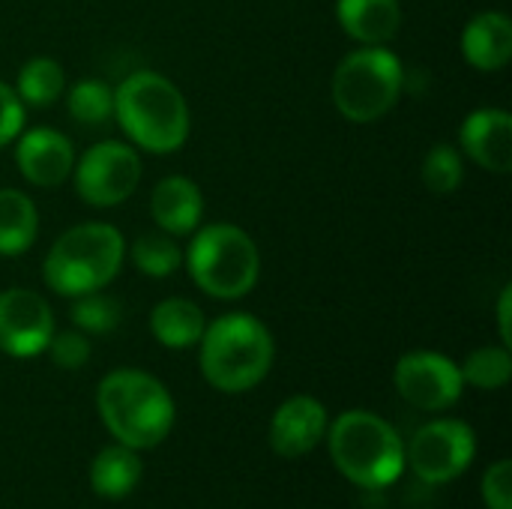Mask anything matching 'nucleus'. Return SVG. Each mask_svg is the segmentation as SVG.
<instances>
[{"label": "nucleus", "instance_id": "nucleus-1", "mask_svg": "<svg viewBox=\"0 0 512 509\" xmlns=\"http://www.w3.org/2000/svg\"><path fill=\"white\" fill-rule=\"evenodd\" d=\"M114 120L135 150L177 153L192 132V114L180 87L153 69H138L114 87Z\"/></svg>", "mask_w": 512, "mask_h": 509}, {"label": "nucleus", "instance_id": "nucleus-2", "mask_svg": "<svg viewBox=\"0 0 512 509\" xmlns=\"http://www.w3.org/2000/svg\"><path fill=\"white\" fill-rule=\"evenodd\" d=\"M96 411L117 444L132 450L159 447L174 426L168 387L141 369H114L96 387Z\"/></svg>", "mask_w": 512, "mask_h": 509}, {"label": "nucleus", "instance_id": "nucleus-3", "mask_svg": "<svg viewBox=\"0 0 512 509\" xmlns=\"http://www.w3.org/2000/svg\"><path fill=\"white\" fill-rule=\"evenodd\" d=\"M201 375L219 393H246L273 369L276 342L264 321L249 312L219 315L201 336Z\"/></svg>", "mask_w": 512, "mask_h": 509}, {"label": "nucleus", "instance_id": "nucleus-4", "mask_svg": "<svg viewBox=\"0 0 512 509\" xmlns=\"http://www.w3.org/2000/svg\"><path fill=\"white\" fill-rule=\"evenodd\" d=\"M126 261V240L108 222H84L63 231L42 261L45 285L60 297L108 288Z\"/></svg>", "mask_w": 512, "mask_h": 509}, {"label": "nucleus", "instance_id": "nucleus-5", "mask_svg": "<svg viewBox=\"0 0 512 509\" xmlns=\"http://www.w3.org/2000/svg\"><path fill=\"white\" fill-rule=\"evenodd\" d=\"M330 456L354 486L378 492L405 471V444L399 432L372 411H345L327 426Z\"/></svg>", "mask_w": 512, "mask_h": 509}, {"label": "nucleus", "instance_id": "nucleus-6", "mask_svg": "<svg viewBox=\"0 0 512 509\" xmlns=\"http://www.w3.org/2000/svg\"><path fill=\"white\" fill-rule=\"evenodd\" d=\"M183 261L192 282L213 300H240L261 279L258 243L231 222L198 225Z\"/></svg>", "mask_w": 512, "mask_h": 509}, {"label": "nucleus", "instance_id": "nucleus-7", "mask_svg": "<svg viewBox=\"0 0 512 509\" xmlns=\"http://www.w3.org/2000/svg\"><path fill=\"white\" fill-rule=\"evenodd\" d=\"M405 81V66L387 45H360L333 72V105L348 123H375L399 105Z\"/></svg>", "mask_w": 512, "mask_h": 509}, {"label": "nucleus", "instance_id": "nucleus-8", "mask_svg": "<svg viewBox=\"0 0 512 509\" xmlns=\"http://www.w3.org/2000/svg\"><path fill=\"white\" fill-rule=\"evenodd\" d=\"M75 192L84 204L108 210L129 201L141 183V156L126 141H99L75 159Z\"/></svg>", "mask_w": 512, "mask_h": 509}, {"label": "nucleus", "instance_id": "nucleus-9", "mask_svg": "<svg viewBox=\"0 0 512 509\" xmlns=\"http://www.w3.org/2000/svg\"><path fill=\"white\" fill-rule=\"evenodd\" d=\"M477 456V435L462 420H432L420 426L405 447V465L417 480L429 486H444L462 477Z\"/></svg>", "mask_w": 512, "mask_h": 509}, {"label": "nucleus", "instance_id": "nucleus-10", "mask_svg": "<svg viewBox=\"0 0 512 509\" xmlns=\"http://www.w3.org/2000/svg\"><path fill=\"white\" fill-rule=\"evenodd\" d=\"M393 384L399 396L420 408V411H444L453 408L465 390L462 369L456 360L438 354V351H411L396 363Z\"/></svg>", "mask_w": 512, "mask_h": 509}, {"label": "nucleus", "instance_id": "nucleus-11", "mask_svg": "<svg viewBox=\"0 0 512 509\" xmlns=\"http://www.w3.org/2000/svg\"><path fill=\"white\" fill-rule=\"evenodd\" d=\"M54 336V312L48 300L30 288L0 291V351L18 360L45 354Z\"/></svg>", "mask_w": 512, "mask_h": 509}, {"label": "nucleus", "instance_id": "nucleus-12", "mask_svg": "<svg viewBox=\"0 0 512 509\" xmlns=\"http://www.w3.org/2000/svg\"><path fill=\"white\" fill-rule=\"evenodd\" d=\"M75 159L78 156H75L72 141L57 129L36 126V129H27L18 135L15 165L30 186L54 189V186L66 183L72 177Z\"/></svg>", "mask_w": 512, "mask_h": 509}, {"label": "nucleus", "instance_id": "nucleus-13", "mask_svg": "<svg viewBox=\"0 0 512 509\" xmlns=\"http://www.w3.org/2000/svg\"><path fill=\"white\" fill-rule=\"evenodd\" d=\"M459 150L492 174L512 171V114L504 108H477L462 120Z\"/></svg>", "mask_w": 512, "mask_h": 509}, {"label": "nucleus", "instance_id": "nucleus-14", "mask_svg": "<svg viewBox=\"0 0 512 509\" xmlns=\"http://www.w3.org/2000/svg\"><path fill=\"white\" fill-rule=\"evenodd\" d=\"M327 408L312 399V396H291L285 399L273 420H270V447L285 456V459H297L312 453L321 438L327 435Z\"/></svg>", "mask_w": 512, "mask_h": 509}, {"label": "nucleus", "instance_id": "nucleus-15", "mask_svg": "<svg viewBox=\"0 0 512 509\" xmlns=\"http://www.w3.org/2000/svg\"><path fill=\"white\" fill-rule=\"evenodd\" d=\"M150 216L159 231L171 237H186L201 225L204 216V195L192 177L168 174L153 186L150 195Z\"/></svg>", "mask_w": 512, "mask_h": 509}, {"label": "nucleus", "instance_id": "nucleus-16", "mask_svg": "<svg viewBox=\"0 0 512 509\" xmlns=\"http://www.w3.org/2000/svg\"><path fill=\"white\" fill-rule=\"evenodd\" d=\"M462 57L480 72H501L512 60V21L507 12H477L459 39Z\"/></svg>", "mask_w": 512, "mask_h": 509}, {"label": "nucleus", "instance_id": "nucleus-17", "mask_svg": "<svg viewBox=\"0 0 512 509\" xmlns=\"http://www.w3.org/2000/svg\"><path fill=\"white\" fill-rule=\"evenodd\" d=\"M336 21L357 45H390L402 27L399 0H336Z\"/></svg>", "mask_w": 512, "mask_h": 509}, {"label": "nucleus", "instance_id": "nucleus-18", "mask_svg": "<svg viewBox=\"0 0 512 509\" xmlns=\"http://www.w3.org/2000/svg\"><path fill=\"white\" fill-rule=\"evenodd\" d=\"M207 318L204 309L186 297H165L162 303L153 306L150 312V333L159 345L171 351H186L195 348L204 336Z\"/></svg>", "mask_w": 512, "mask_h": 509}, {"label": "nucleus", "instance_id": "nucleus-19", "mask_svg": "<svg viewBox=\"0 0 512 509\" xmlns=\"http://www.w3.org/2000/svg\"><path fill=\"white\" fill-rule=\"evenodd\" d=\"M138 480H141L138 450L123 447V444H111L99 450L90 465V486L105 501H123L126 495L135 492Z\"/></svg>", "mask_w": 512, "mask_h": 509}, {"label": "nucleus", "instance_id": "nucleus-20", "mask_svg": "<svg viewBox=\"0 0 512 509\" xmlns=\"http://www.w3.org/2000/svg\"><path fill=\"white\" fill-rule=\"evenodd\" d=\"M39 234V210L30 195L21 189H0V255L18 258L24 255Z\"/></svg>", "mask_w": 512, "mask_h": 509}, {"label": "nucleus", "instance_id": "nucleus-21", "mask_svg": "<svg viewBox=\"0 0 512 509\" xmlns=\"http://www.w3.org/2000/svg\"><path fill=\"white\" fill-rule=\"evenodd\" d=\"M66 90V72L54 57H33L18 69L15 93L27 108H48Z\"/></svg>", "mask_w": 512, "mask_h": 509}, {"label": "nucleus", "instance_id": "nucleus-22", "mask_svg": "<svg viewBox=\"0 0 512 509\" xmlns=\"http://www.w3.org/2000/svg\"><path fill=\"white\" fill-rule=\"evenodd\" d=\"M132 264L141 276H150V279H168L180 270L183 264V252L177 246V237L159 231V234H141L132 249Z\"/></svg>", "mask_w": 512, "mask_h": 509}, {"label": "nucleus", "instance_id": "nucleus-23", "mask_svg": "<svg viewBox=\"0 0 512 509\" xmlns=\"http://www.w3.org/2000/svg\"><path fill=\"white\" fill-rule=\"evenodd\" d=\"M462 381L477 390H501L512 378V354L507 345H486L468 354V360L459 366Z\"/></svg>", "mask_w": 512, "mask_h": 509}, {"label": "nucleus", "instance_id": "nucleus-24", "mask_svg": "<svg viewBox=\"0 0 512 509\" xmlns=\"http://www.w3.org/2000/svg\"><path fill=\"white\" fill-rule=\"evenodd\" d=\"M66 111L75 123L99 126L114 117V87L96 78H84L69 87L66 93Z\"/></svg>", "mask_w": 512, "mask_h": 509}, {"label": "nucleus", "instance_id": "nucleus-25", "mask_svg": "<svg viewBox=\"0 0 512 509\" xmlns=\"http://www.w3.org/2000/svg\"><path fill=\"white\" fill-rule=\"evenodd\" d=\"M423 186L432 195H453L465 180V156L456 144H435L420 168Z\"/></svg>", "mask_w": 512, "mask_h": 509}, {"label": "nucleus", "instance_id": "nucleus-26", "mask_svg": "<svg viewBox=\"0 0 512 509\" xmlns=\"http://www.w3.org/2000/svg\"><path fill=\"white\" fill-rule=\"evenodd\" d=\"M72 324L75 330L87 333V336H102V333H114L120 324V303L102 291H90L81 297H72Z\"/></svg>", "mask_w": 512, "mask_h": 509}, {"label": "nucleus", "instance_id": "nucleus-27", "mask_svg": "<svg viewBox=\"0 0 512 509\" xmlns=\"http://www.w3.org/2000/svg\"><path fill=\"white\" fill-rule=\"evenodd\" d=\"M45 351L51 354L54 366L72 372V369L87 366V360H90V339L81 330H63V333L54 330V336H51Z\"/></svg>", "mask_w": 512, "mask_h": 509}, {"label": "nucleus", "instance_id": "nucleus-28", "mask_svg": "<svg viewBox=\"0 0 512 509\" xmlns=\"http://www.w3.org/2000/svg\"><path fill=\"white\" fill-rule=\"evenodd\" d=\"M24 117H27V105L18 99L15 87H9L0 78V147L12 144L24 132Z\"/></svg>", "mask_w": 512, "mask_h": 509}, {"label": "nucleus", "instance_id": "nucleus-29", "mask_svg": "<svg viewBox=\"0 0 512 509\" xmlns=\"http://www.w3.org/2000/svg\"><path fill=\"white\" fill-rule=\"evenodd\" d=\"M483 504L489 509H512V462H495L483 477Z\"/></svg>", "mask_w": 512, "mask_h": 509}, {"label": "nucleus", "instance_id": "nucleus-30", "mask_svg": "<svg viewBox=\"0 0 512 509\" xmlns=\"http://www.w3.org/2000/svg\"><path fill=\"white\" fill-rule=\"evenodd\" d=\"M498 333L501 342L510 348L512 345V285H504L501 297H498Z\"/></svg>", "mask_w": 512, "mask_h": 509}]
</instances>
